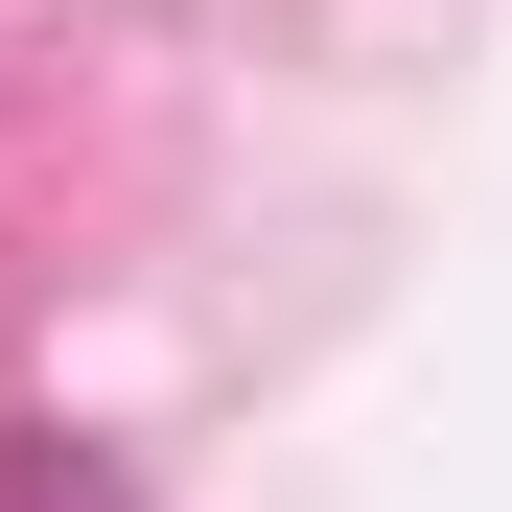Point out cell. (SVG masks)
Here are the masks:
<instances>
[{
  "label": "cell",
  "mask_w": 512,
  "mask_h": 512,
  "mask_svg": "<svg viewBox=\"0 0 512 512\" xmlns=\"http://www.w3.org/2000/svg\"><path fill=\"white\" fill-rule=\"evenodd\" d=\"M0 512H140L94 443H47V419H24V443H0Z\"/></svg>",
  "instance_id": "cell-1"
}]
</instances>
